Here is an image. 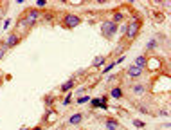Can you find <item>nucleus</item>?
Instances as JSON below:
<instances>
[{"label":"nucleus","mask_w":171,"mask_h":130,"mask_svg":"<svg viewBox=\"0 0 171 130\" xmlns=\"http://www.w3.org/2000/svg\"><path fill=\"white\" fill-rule=\"evenodd\" d=\"M40 18H41V11L40 9H29L27 13H25V16L20 20L18 25H22V27L34 25V24H38V22H40Z\"/></svg>","instance_id":"1"},{"label":"nucleus","mask_w":171,"mask_h":130,"mask_svg":"<svg viewBox=\"0 0 171 130\" xmlns=\"http://www.w3.org/2000/svg\"><path fill=\"white\" fill-rule=\"evenodd\" d=\"M117 29H119V25H117L115 22H112V20H103L101 22V32H103V36L108 38V40L115 36Z\"/></svg>","instance_id":"2"},{"label":"nucleus","mask_w":171,"mask_h":130,"mask_svg":"<svg viewBox=\"0 0 171 130\" xmlns=\"http://www.w3.org/2000/svg\"><path fill=\"white\" fill-rule=\"evenodd\" d=\"M141 20L139 18H133L132 22H126V31H124V35L130 38V40H133L137 35H139V31H141Z\"/></svg>","instance_id":"3"},{"label":"nucleus","mask_w":171,"mask_h":130,"mask_svg":"<svg viewBox=\"0 0 171 130\" xmlns=\"http://www.w3.org/2000/svg\"><path fill=\"white\" fill-rule=\"evenodd\" d=\"M81 24V18L78 16V15H72V13H69V15H65L63 16V25L65 27H69V29H72V27H78Z\"/></svg>","instance_id":"4"},{"label":"nucleus","mask_w":171,"mask_h":130,"mask_svg":"<svg viewBox=\"0 0 171 130\" xmlns=\"http://www.w3.org/2000/svg\"><path fill=\"white\" fill-rule=\"evenodd\" d=\"M18 43H20V35H16V32H11V35H7L6 40H4V45H6L7 49L16 47Z\"/></svg>","instance_id":"5"},{"label":"nucleus","mask_w":171,"mask_h":130,"mask_svg":"<svg viewBox=\"0 0 171 130\" xmlns=\"http://www.w3.org/2000/svg\"><path fill=\"white\" fill-rule=\"evenodd\" d=\"M126 74H128V78H132V80H141V76H142V69L135 67V65L132 63L130 67L126 69Z\"/></svg>","instance_id":"6"},{"label":"nucleus","mask_w":171,"mask_h":130,"mask_svg":"<svg viewBox=\"0 0 171 130\" xmlns=\"http://www.w3.org/2000/svg\"><path fill=\"white\" fill-rule=\"evenodd\" d=\"M130 89H132V92L135 96H144L148 92V87L144 83H133V85H130Z\"/></svg>","instance_id":"7"},{"label":"nucleus","mask_w":171,"mask_h":130,"mask_svg":"<svg viewBox=\"0 0 171 130\" xmlns=\"http://www.w3.org/2000/svg\"><path fill=\"white\" fill-rule=\"evenodd\" d=\"M83 119H85V116L81 114V112H78V114H72L70 117H69V125H79V123H83Z\"/></svg>","instance_id":"8"},{"label":"nucleus","mask_w":171,"mask_h":130,"mask_svg":"<svg viewBox=\"0 0 171 130\" xmlns=\"http://www.w3.org/2000/svg\"><path fill=\"white\" fill-rule=\"evenodd\" d=\"M146 61H148V56H144V54H139V56L135 58V61H133V65L144 71V67H146Z\"/></svg>","instance_id":"9"},{"label":"nucleus","mask_w":171,"mask_h":130,"mask_svg":"<svg viewBox=\"0 0 171 130\" xmlns=\"http://www.w3.org/2000/svg\"><path fill=\"white\" fill-rule=\"evenodd\" d=\"M104 126H106V130H119V121L114 119V117H110V119L104 121Z\"/></svg>","instance_id":"10"},{"label":"nucleus","mask_w":171,"mask_h":130,"mask_svg":"<svg viewBox=\"0 0 171 130\" xmlns=\"http://www.w3.org/2000/svg\"><path fill=\"white\" fill-rule=\"evenodd\" d=\"M74 85H76V81H74V78H70L69 81H65L61 85V92H70L74 89Z\"/></svg>","instance_id":"11"},{"label":"nucleus","mask_w":171,"mask_h":130,"mask_svg":"<svg viewBox=\"0 0 171 130\" xmlns=\"http://www.w3.org/2000/svg\"><path fill=\"white\" fill-rule=\"evenodd\" d=\"M110 98H114V100H121L123 98V89L121 87H114V89L110 90Z\"/></svg>","instance_id":"12"},{"label":"nucleus","mask_w":171,"mask_h":130,"mask_svg":"<svg viewBox=\"0 0 171 130\" xmlns=\"http://www.w3.org/2000/svg\"><path fill=\"white\" fill-rule=\"evenodd\" d=\"M104 63H106V58H104V56H95L94 61H92V67L101 69V65H104Z\"/></svg>","instance_id":"13"},{"label":"nucleus","mask_w":171,"mask_h":130,"mask_svg":"<svg viewBox=\"0 0 171 130\" xmlns=\"http://www.w3.org/2000/svg\"><path fill=\"white\" fill-rule=\"evenodd\" d=\"M158 47V42H157V38H151V40H149L148 43H146V49L148 51H155Z\"/></svg>","instance_id":"14"},{"label":"nucleus","mask_w":171,"mask_h":130,"mask_svg":"<svg viewBox=\"0 0 171 130\" xmlns=\"http://www.w3.org/2000/svg\"><path fill=\"white\" fill-rule=\"evenodd\" d=\"M90 100H92V98H90V96L87 94V96H79V98H78V100H76V101H78L79 105H85V103H88Z\"/></svg>","instance_id":"15"},{"label":"nucleus","mask_w":171,"mask_h":130,"mask_svg":"<svg viewBox=\"0 0 171 130\" xmlns=\"http://www.w3.org/2000/svg\"><path fill=\"white\" fill-rule=\"evenodd\" d=\"M114 67H115V61H110V63H108V65H106V67L103 69V74H108V72H110Z\"/></svg>","instance_id":"16"},{"label":"nucleus","mask_w":171,"mask_h":130,"mask_svg":"<svg viewBox=\"0 0 171 130\" xmlns=\"http://www.w3.org/2000/svg\"><path fill=\"white\" fill-rule=\"evenodd\" d=\"M88 103H90L92 108H99V103H101V101H99V98H94V100H90Z\"/></svg>","instance_id":"17"},{"label":"nucleus","mask_w":171,"mask_h":130,"mask_svg":"<svg viewBox=\"0 0 171 130\" xmlns=\"http://www.w3.org/2000/svg\"><path fill=\"white\" fill-rule=\"evenodd\" d=\"M133 125H135L137 128H144V126H146V123L141 121V119H133Z\"/></svg>","instance_id":"18"},{"label":"nucleus","mask_w":171,"mask_h":130,"mask_svg":"<svg viewBox=\"0 0 171 130\" xmlns=\"http://www.w3.org/2000/svg\"><path fill=\"white\" fill-rule=\"evenodd\" d=\"M6 51H7V47H6L4 43H2V45H0V61L4 60V56H6Z\"/></svg>","instance_id":"19"},{"label":"nucleus","mask_w":171,"mask_h":130,"mask_svg":"<svg viewBox=\"0 0 171 130\" xmlns=\"http://www.w3.org/2000/svg\"><path fill=\"white\" fill-rule=\"evenodd\" d=\"M72 101V92H69L67 96H65V100H63V105H69Z\"/></svg>","instance_id":"20"},{"label":"nucleus","mask_w":171,"mask_h":130,"mask_svg":"<svg viewBox=\"0 0 171 130\" xmlns=\"http://www.w3.org/2000/svg\"><path fill=\"white\" fill-rule=\"evenodd\" d=\"M121 20H123V13H115L112 22H115V24H117V22H121Z\"/></svg>","instance_id":"21"},{"label":"nucleus","mask_w":171,"mask_h":130,"mask_svg":"<svg viewBox=\"0 0 171 130\" xmlns=\"http://www.w3.org/2000/svg\"><path fill=\"white\" fill-rule=\"evenodd\" d=\"M36 6L38 7H45L47 6V0H36Z\"/></svg>","instance_id":"22"},{"label":"nucleus","mask_w":171,"mask_h":130,"mask_svg":"<svg viewBox=\"0 0 171 130\" xmlns=\"http://www.w3.org/2000/svg\"><path fill=\"white\" fill-rule=\"evenodd\" d=\"M52 101H54V98H52V96H47V98H45V103H47V105H50Z\"/></svg>","instance_id":"23"},{"label":"nucleus","mask_w":171,"mask_h":130,"mask_svg":"<svg viewBox=\"0 0 171 130\" xmlns=\"http://www.w3.org/2000/svg\"><path fill=\"white\" fill-rule=\"evenodd\" d=\"M115 80H117V76H115V74H110V76H108V80H106V81H110V83H112V81H115Z\"/></svg>","instance_id":"24"},{"label":"nucleus","mask_w":171,"mask_h":130,"mask_svg":"<svg viewBox=\"0 0 171 130\" xmlns=\"http://www.w3.org/2000/svg\"><path fill=\"white\" fill-rule=\"evenodd\" d=\"M160 116H164V117H167V116H169V110H167V108H164V110H160Z\"/></svg>","instance_id":"25"},{"label":"nucleus","mask_w":171,"mask_h":130,"mask_svg":"<svg viewBox=\"0 0 171 130\" xmlns=\"http://www.w3.org/2000/svg\"><path fill=\"white\" fill-rule=\"evenodd\" d=\"M139 110H141V112H148V107L146 105H139Z\"/></svg>","instance_id":"26"},{"label":"nucleus","mask_w":171,"mask_h":130,"mask_svg":"<svg viewBox=\"0 0 171 130\" xmlns=\"http://www.w3.org/2000/svg\"><path fill=\"white\" fill-rule=\"evenodd\" d=\"M11 22H13V20H9V18H7V20H6V22H4V29H7V27H9V25H11Z\"/></svg>","instance_id":"27"},{"label":"nucleus","mask_w":171,"mask_h":130,"mask_svg":"<svg viewBox=\"0 0 171 130\" xmlns=\"http://www.w3.org/2000/svg\"><path fill=\"white\" fill-rule=\"evenodd\" d=\"M31 130H41V126H34V128H31Z\"/></svg>","instance_id":"28"},{"label":"nucleus","mask_w":171,"mask_h":130,"mask_svg":"<svg viewBox=\"0 0 171 130\" xmlns=\"http://www.w3.org/2000/svg\"><path fill=\"white\" fill-rule=\"evenodd\" d=\"M20 130H29V128H27V126H22V128H20Z\"/></svg>","instance_id":"29"},{"label":"nucleus","mask_w":171,"mask_h":130,"mask_svg":"<svg viewBox=\"0 0 171 130\" xmlns=\"http://www.w3.org/2000/svg\"><path fill=\"white\" fill-rule=\"evenodd\" d=\"M0 85H2V78H0Z\"/></svg>","instance_id":"30"}]
</instances>
